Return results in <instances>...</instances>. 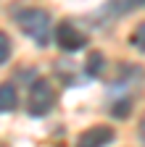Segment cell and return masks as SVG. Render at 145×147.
<instances>
[{
    "instance_id": "cell-1",
    "label": "cell",
    "mask_w": 145,
    "mask_h": 147,
    "mask_svg": "<svg viewBox=\"0 0 145 147\" xmlns=\"http://www.w3.org/2000/svg\"><path fill=\"white\" fill-rule=\"evenodd\" d=\"M16 18H19L21 29L40 47H48V42H50V13L48 11H42V8H24Z\"/></svg>"
},
{
    "instance_id": "cell-2",
    "label": "cell",
    "mask_w": 145,
    "mask_h": 147,
    "mask_svg": "<svg viewBox=\"0 0 145 147\" xmlns=\"http://www.w3.org/2000/svg\"><path fill=\"white\" fill-rule=\"evenodd\" d=\"M53 102H56V92H53L48 79H37L29 87V97H27V113L29 116H45L50 113Z\"/></svg>"
},
{
    "instance_id": "cell-3",
    "label": "cell",
    "mask_w": 145,
    "mask_h": 147,
    "mask_svg": "<svg viewBox=\"0 0 145 147\" xmlns=\"http://www.w3.org/2000/svg\"><path fill=\"white\" fill-rule=\"evenodd\" d=\"M56 42L61 45V50L66 53H77L87 45V34L77 29V24H71V21H61L56 26Z\"/></svg>"
},
{
    "instance_id": "cell-4",
    "label": "cell",
    "mask_w": 145,
    "mask_h": 147,
    "mask_svg": "<svg viewBox=\"0 0 145 147\" xmlns=\"http://www.w3.org/2000/svg\"><path fill=\"white\" fill-rule=\"evenodd\" d=\"M108 142H114V129L108 126H93V129H84L79 134L74 147H106Z\"/></svg>"
},
{
    "instance_id": "cell-5",
    "label": "cell",
    "mask_w": 145,
    "mask_h": 147,
    "mask_svg": "<svg viewBox=\"0 0 145 147\" xmlns=\"http://www.w3.org/2000/svg\"><path fill=\"white\" fill-rule=\"evenodd\" d=\"M16 87L13 84H8V82H3L0 84V113H11V110L16 108Z\"/></svg>"
},
{
    "instance_id": "cell-6",
    "label": "cell",
    "mask_w": 145,
    "mask_h": 147,
    "mask_svg": "<svg viewBox=\"0 0 145 147\" xmlns=\"http://www.w3.org/2000/svg\"><path fill=\"white\" fill-rule=\"evenodd\" d=\"M142 3V0H111V5H108V11L111 13H127V11H132V8H137Z\"/></svg>"
},
{
    "instance_id": "cell-7",
    "label": "cell",
    "mask_w": 145,
    "mask_h": 147,
    "mask_svg": "<svg viewBox=\"0 0 145 147\" xmlns=\"http://www.w3.org/2000/svg\"><path fill=\"white\" fill-rule=\"evenodd\" d=\"M103 71V55L100 53H93L87 61V74H93V76H98V74Z\"/></svg>"
},
{
    "instance_id": "cell-8",
    "label": "cell",
    "mask_w": 145,
    "mask_h": 147,
    "mask_svg": "<svg viewBox=\"0 0 145 147\" xmlns=\"http://www.w3.org/2000/svg\"><path fill=\"white\" fill-rule=\"evenodd\" d=\"M11 58V40L5 32H0V63H5Z\"/></svg>"
},
{
    "instance_id": "cell-9",
    "label": "cell",
    "mask_w": 145,
    "mask_h": 147,
    "mask_svg": "<svg viewBox=\"0 0 145 147\" xmlns=\"http://www.w3.org/2000/svg\"><path fill=\"white\" fill-rule=\"evenodd\" d=\"M142 37H145V24H137V32L132 34V45H135L137 50L145 47V45H142Z\"/></svg>"
},
{
    "instance_id": "cell-10",
    "label": "cell",
    "mask_w": 145,
    "mask_h": 147,
    "mask_svg": "<svg viewBox=\"0 0 145 147\" xmlns=\"http://www.w3.org/2000/svg\"><path fill=\"white\" fill-rule=\"evenodd\" d=\"M111 113H114V116H119V118H124L127 113H129V100H121V102H116V105L111 108Z\"/></svg>"
}]
</instances>
